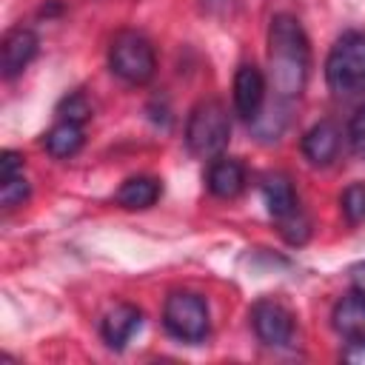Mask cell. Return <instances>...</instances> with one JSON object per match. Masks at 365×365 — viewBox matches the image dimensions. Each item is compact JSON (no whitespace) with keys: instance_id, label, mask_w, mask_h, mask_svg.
<instances>
[{"instance_id":"8fae6325","label":"cell","mask_w":365,"mask_h":365,"mask_svg":"<svg viewBox=\"0 0 365 365\" xmlns=\"http://www.w3.org/2000/svg\"><path fill=\"white\" fill-rule=\"evenodd\" d=\"M205 185L214 197L220 200H231L242 191L245 185V168L240 160H231V157H214L208 171H205Z\"/></svg>"},{"instance_id":"44dd1931","label":"cell","mask_w":365,"mask_h":365,"mask_svg":"<svg viewBox=\"0 0 365 365\" xmlns=\"http://www.w3.org/2000/svg\"><path fill=\"white\" fill-rule=\"evenodd\" d=\"M17 174H23V154H17V151H3V154H0V180L17 177Z\"/></svg>"},{"instance_id":"4fadbf2b","label":"cell","mask_w":365,"mask_h":365,"mask_svg":"<svg viewBox=\"0 0 365 365\" xmlns=\"http://www.w3.org/2000/svg\"><path fill=\"white\" fill-rule=\"evenodd\" d=\"M157 197H160V180H154V177H131L114 194L117 205L131 208V211L151 208L157 202Z\"/></svg>"},{"instance_id":"ac0fdd59","label":"cell","mask_w":365,"mask_h":365,"mask_svg":"<svg viewBox=\"0 0 365 365\" xmlns=\"http://www.w3.org/2000/svg\"><path fill=\"white\" fill-rule=\"evenodd\" d=\"M88 114H91V106H88V100L83 94H71L60 106V120H71V123H80L83 125L88 120Z\"/></svg>"},{"instance_id":"277c9868","label":"cell","mask_w":365,"mask_h":365,"mask_svg":"<svg viewBox=\"0 0 365 365\" xmlns=\"http://www.w3.org/2000/svg\"><path fill=\"white\" fill-rule=\"evenodd\" d=\"M108 68L123 83L143 86V83H148L154 77V68H157L154 46L140 31L125 29V31L114 34V40L108 46Z\"/></svg>"},{"instance_id":"52a82bcc","label":"cell","mask_w":365,"mask_h":365,"mask_svg":"<svg viewBox=\"0 0 365 365\" xmlns=\"http://www.w3.org/2000/svg\"><path fill=\"white\" fill-rule=\"evenodd\" d=\"M251 325L262 345L285 348L294 339V314L277 299H259L251 308Z\"/></svg>"},{"instance_id":"ba28073f","label":"cell","mask_w":365,"mask_h":365,"mask_svg":"<svg viewBox=\"0 0 365 365\" xmlns=\"http://www.w3.org/2000/svg\"><path fill=\"white\" fill-rule=\"evenodd\" d=\"M265 103V77L257 66H240L234 74V108L242 120L254 123Z\"/></svg>"},{"instance_id":"d6986e66","label":"cell","mask_w":365,"mask_h":365,"mask_svg":"<svg viewBox=\"0 0 365 365\" xmlns=\"http://www.w3.org/2000/svg\"><path fill=\"white\" fill-rule=\"evenodd\" d=\"M348 143H351V151L359 160H365V106L348 123Z\"/></svg>"},{"instance_id":"7a4b0ae2","label":"cell","mask_w":365,"mask_h":365,"mask_svg":"<svg viewBox=\"0 0 365 365\" xmlns=\"http://www.w3.org/2000/svg\"><path fill=\"white\" fill-rule=\"evenodd\" d=\"M325 80L336 97H362L365 94V34L345 31L328 60H325Z\"/></svg>"},{"instance_id":"7402d4cb","label":"cell","mask_w":365,"mask_h":365,"mask_svg":"<svg viewBox=\"0 0 365 365\" xmlns=\"http://www.w3.org/2000/svg\"><path fill=\"white\" fill-rule=\"evenodd\" d=\"M351 282H354V288H356V291H362V294H365V265H356V268L351 271Z\"/></svg>"},{"instance_id":"e0dca14e","label":"cell","mask_w":365,"mask_h":365,"mask_svg":"<svg viewBox=\"0 0 365 365\" xmlns=\"http://www.w3.org/2000/svg\"><path fill=\"white\" fill-rule=\"evenodd\" d=\"M26 200H29V182H26L23 174L0 180V202H3V208H17Z\"/></svg>"},{"instance_id":"5bb4252c","label":"cell","mask_w":365,"mask_h":365,"mask_svg":"<svg viewBox=\"0 0 365 365\" xmlns=\"http://www.w3.org/2000/svg\"><path fill=\"white\" fill-rule=\"evenodd\" d=\"M334 328L345 336H354V334H362L365 331V294L362 291H351L345 294L336 308H334Z\"/></svg>"},{"instance_id":"2e32d148","label":"cell","mask_w":365,"mask_h":365,"mask_svg":"<svg viewBox=\"0 0 365 365\" xmlns=\"http://www.w3.org/2000/svg\"><path fill=\"white\" fill-rule=\"evenodd\" d=\"M342 214L348 222H365V182H354L342 194Z\"/></svg>"},{"instance_id":"9a60e30c","label":"cell","mask_w":365,"mask_h":365,"mask_svg":"<svg viewBox=\"0 0 365 365\" xmlns=\"http://www.w3.org/2000/svg\"><path fill=\"white\" fill-rule=\"evenodd\" d=\"M83 125L80 123H71V120H60L46 137H43V145L51 157H74L80 148H83Z\"/></svg>"},{"instance_id":"3957f363","label":"cell","mask_w":365,"mask_h":365,"mask_svg":"<svg viewBox=\"0 0 365 365\" xmlns=\"http://www.w3.org/2000/svg\"><path fill=\"white\" fill-rule=\"evenodd\" d=\"M231 137V120L220 100H202L191 108L185 123V145L197 157H220Z\"/></svg>"},{"instance_id":"8992f818","label":"cell","mask_w":365,"mask_h":365,"mask_svg":"<svg viewBox=\"0 0 365 365\" xmlns=\"http://www.w3.org/2000/svg\"><path fill=\"white\" fill-rule=\"evenodd\" d=\"M163 325L180 342H191V345L202 342L211 331L205 299L200 294H191V291L168 294V299L163 305Z\"/></svg>"},{"instance_id":"7c38bea8","label":"cell","mask_w":365,"mask_h":365,"mask_svg":"<svg viewBox=\"0 0 365 365\" xmlns=\"http://www.w3.org/2000/svg\"><path fill=\"white\" fill-rule=\"evenodd\" d=\"M140 325H143L140 308H134V305H114V308L103 317L100 334H103V339H106L108 348L120 351V348H125V342L140 331Z\"/></svg>"},{"instance_id":"ffe728a7","label":"cell","mask_w":365,"mask_h":365,"mask_svg":"<svg viewBox=\"0 0 365 365\" xmlns=\"http://www.w3.org/2000/svg\"><path fill=\"white\" fill-rule=\"evenodd\" d=\"M342 359L345 362H354V365H365V331L348 336V345L342 351Z\"/></svg>"},{"instance_id":"603a6c76","label":"cell","mask_w":365,"mask_h":365,"mask_svg":"<svg viewBox=\"0 0 365 365\" xmlns=\"http://www.w3.org/2000/svg\"><path fill=\"white\" fill-rule=\"evenodd\" d=\"M208 3H217V0H208Z\"/></svg>"},{"instance_id":"6da1fadb","label":"cell","mask_w":365,"mask_h":365,"mask_svg":"<svg viewBox=\"0 0 365 365\" xmlns=\"http://www.w3.org/2000/svg\"><path fill=\"white\" fill-rule=\"evenodd\" d=\"M268 68L277 97L294 100L302 94L311 68V46L299 20L291 14H277L268 26Z\"/></svg>"},{"instance_id":"30bf717a","label":"cell","mask_w":365,"mask_h":365,"mask_svg":"<svg viewBox=\"0 0 365 365\" xmlns=\"http://www.w3.org/2000/svg\"><path fill=\"white\" fill-rule=\"evenodd\" d=\"M339 143H342V134H339L336 123L319 120L317 125H311V128L305 131V137H302V154H305L308 163H314V165H328L331 160H336Z\"/></svg>"},{"instance_id":"9c48e42d","label":"cell","mask_w":365,"mask_h":365,"mask_svg":"<svg viewBox=\"0 0 365 365\" xmlns=\"http://www.w3.org/2000/svg\"><path fill=\"white\" fill-rule=\"evenodd\" d=\"M37 46L40 43H37V34L31 29L17 26V29L6 31V37L0 43V71H3V77L6 80H14L34 60Z\"/></svg>"},{"instance_id":"5b68a950","label":"cell","mask_w":365,"mask_h":365,"mask_svg":"<svg viewBox=\"0 0 365 365\" xmlns=\"http://www.w3.org/2000/svg\"><path fill=\"white\" fill-rule=\"evenodd\" d=\"M262 197L268 205V214L277 220L279 234L291 242V245H302L311 234V222L294 194V185L288 177L282 174H268L262 182Z\"/></svg>"}]
</instances>
